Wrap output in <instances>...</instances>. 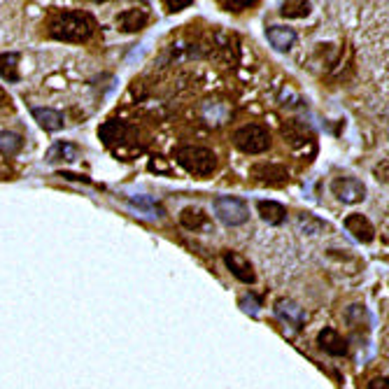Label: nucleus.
I'll return each instance as SVG.
<instances>
[{"mask_svg":"<svg viewBox=\"0 0 389 389\" xmlns=\"http://www.w3.org/2000/svg\"><path fill=\"white\" fill-rule=\"evenodd\" d=\"M93 28H96V21L79 10L57 12L50 21V35L63 42H86L93 35Z\"/></svg>","mask_w":389,"mask_h":389,"instance_id":"obj_1","label":"nucleus"},{"mask_svg":"<svg viewBox=\"0 0 389 389\" xmlns=\"http://www.w3.org/2000/svg\"><path fill=\"white\" fill-rule=\"evenodd\" d=\"M175 156L182 168L196 178H208L217 170V154L208 147H182Z\"/></svg>","mask_w":389,"mask_h":389,"instance_id":"obj_2","label":"nucleus"},{"mask_svg":"<svg viewBox=\"0 0 389 389\" xmlns=\"http://www.w3.org/2000/svg\"><path fill=\"white\" fill-rule=\"evenodd\" d=\"M271 133L261 124H245L233 133V145L243 154H264L271 149Z\"/></svg>","mask_w":389,"mask_h":389,"instance_id":"obj_3","label":"nucleus"},{"mask_svg":"<svg viewBox=\"0 0 389 389\" xmlns=\"http://www.w3.org/2000/svg\"><path fill=\"white\" fill-rule=\"evenodd\" d=\"M214 214L219 221H224L226 226H240L250 219V205L243 198L236 196H219L212 203Z\"/></svg>","mask_w":389,"mask_h":389,"instance_id":"obj_4","label":"nucleus"},{"mask_svg":"<svg viewBox=\"0 0 389 389\" xmlns=\"http://www.w3.org/2000/svg\"><path fill=\"white\" fill-rule=\"evenodd\" d=\"M331 192L338 201H343L347 205H354V203H361L366 198V187H364L361 180L356 178H336L331 182Z\"/></svg>","mask_w":389,"mask_h":389,"instance_id":"obj_5","label":"nucleus"},{"mask_svg":"<svg viewBox=\"0 0 389 389\" xmlns=\"http://www.w3.org/2000/svg\"><path fill=\"white\" fill-rule=\"evenodd\" d=\"M250 175L261 185H282L289 180V170L280 163H257L252 166Z\"/></svg>","mask_w":389,"mask_h":389,"instance_id":"obj_6","label":"nucleus"},{"mask_svg":"<svg viewBox=\"0 0 389 389\" xmlns=\"http://www.w3.org/2000/svg\"><path fill=\"white\" fill-rule=\"evenodd\" d=\"M345 228H347V233H350L354 240H359V243H373L376 240V228H373L371 221L364 217V214H347L345 217Z\"/></svg>","mask_w":389,"mask_h":389,"instance_id":"obj_7","label":"nucleus"},{"mask_svg":"<svg viewBox=\"0 0 389 389\" xmlns=\"http://www.w3.org/2000/svg\"><path fill=\"white\" fill-rule=\"evenodd\" d=\"M224 264L228 266V271H231L240 282H245V284L257 282V273H254L252 264L245 257H240L238 252H224Z\"/></svg>","mask_w":389,"mask_h":389,"instance_id":"obj_8","label":"nucleus"},{"mask_svg":"<svg viewBox=\"0 0 389 389\" xmlns=\"http://www.w3.org/2000/svg\"><path fill=\"white\" fill-rule=\"evenodd\" d=\"M317 340H320V347L327 354L331 356H343L347 354V338H343L336 329H324L320 331V336H317Z\"/></svg>","mask_w":389,"mask_h":389,"instance_id":"obj_9","label":"nucleus"},{"mask_svg":"<svg viewBox=\"0 0 389 389\" xmlns=\"http://www.w3.org/2000/svg\"><path fill=\"white\" fill-rule=\"evenodd\" d=\"M275 313L280 315L284 322L294 324L296 329L303 327L306 320H308L306 308H301L298 303H294V301H289V298H280V301H277V303H275Z\"/></svg>","mask_w":389,"mask_h":389,"instance_id":"obj_10","label":"nucleus"},{"mask_svg":"<svg viewBox=\"0 0 389 389\" xmlns=\"http://www.w3.org/2000/svg\"><path fill=\"white\" fill-rule=\"evenodd\" d=\"M266 37L277 52H289L296 42V30L289 26H271L266 28Z\"/></svg>","mask_w":389,"mask_h":389,"instance_id":"obj_11","label":"nucleus"},{"mask_svg":"<svg viewBox=\"0 0 389 389\" xmlns=\"http://www.w3.org/2000/svg\"><path fill=\"white\" fill-rule=\"evenodd\" d=\"M30 115H33L35 122L42 126L45 131H61L63 124H66V119L59 112V110H52V108H30Z\"/></svg>","mask_w":389,"mask_h":389,"instance_id":"obj_12","label":"nucleus"},{"mask_svg":"<svg viewBox=\"0 0 389 389\" xmlns=\"http://www.w3.org/2000/svg\"><path fill=\"white\" fill-rule=\"evenodd\" d=\"M147 21H149L147 12L140 10V7H131V10H126V12H122V14L117 17L119 28L126 30V33H136V30L145 28Z\"/></svg>","mask_w":389,"mask_h":389,"instance_id":"obj_13","label":"nucleus"},{"mask_svg":"<svg viewBox=\"0 0 389 389\" xmlns=\"http://www.w3.org/2000/svg\"><path fill=\"white\" fill-rule=\"evenodd\" d=\"M257 210L261 214V219L268 221V224H273V226L282 224V221L287 219V208L277 201H259Z\"/></svg>","mask_w":389,"mask_h":389,"instance_id":"obj_14","label":"nucleus"},{"mask_svg":"<svg viewBox=\"0 0 389 389\" xmlns=\"http://www.w3.org/2000/svg\"><path fill=\"white\" fill-rule=\"evenodd\" d=\"M180 221L182 226L189 228V231H198V228H203L208 224V214H205L201 208H194V205H189L180 212Z\"/></svg>","mask_w":389,"mask_h":389,"instance_id":"obj_15","label":"nucleus"},{"mask_svg":"<svg viewBox=\"0 0 389 389\" xmlns=\"http://www.w3.org/2000/svg\"><path fill=\"white\" fill-rule=\"evenodd\" d=\"M19 61H21V57L17 52L0 54V77L10 79V82H17L19 79Z\"/></svg>","mask_w":389,"mask_h":389,"instance_id":"obj_16","label":"nucleus"},{"mask_svg":"<svg viewBox=\"0 0 389 389\" xmlns=\"http://www.w3.org/2000/svg\"><path fill=\"white\" fill-rule=\"evenodd\" d=\"M79 149L70 142H57L50 152H47V161L50 163H59V161H77Z\"/></svg>","mask_w":389,"mask_h":389,"instance_id":"obj_17","label":"nucleus"},{"mask_svg":"<svg viewBox=\"0 0 389 389\" xmlns=\"http://www.w3.org/2000/svg\"><path fill=\"white\" fill-rule=\"evenodd\" d=\"M21 147H23L21 136H17V133H12V131H0V154L14 156L21 152Z\"/></svg>","mask_w":389,"mask_h":389,"instance_id":"obj_18","label":"nucleus"},{"mask_svg":"<svg viewBox=\"0 0 389 389\" xmlns=\"http://www.w3.org/2000/svg\"><path fill=\"white\" fill-rule=\"evenodd\" d=\"M310 10H313V5L306 3V0H289V3L282 5L280 14L287 19H301V17H308Z\"/></svg>","mask_w":389,"mask_h":389,"instance_id":"obj_19","label":"nucleus"},{"mask_svg":"<svg viewBox=\"0 0 389 389\" xmlns=\"http://www.w3.org/2000/svg\"><path fill=\"white\" fill-rule=\"evenodd\" d=\"M298 228L308 236H317V233H322L324 228H327V224H324L322 219H317L315 214H310V212H301L298 214Z\"/></svg>","mask_w":389,"mask_h":389,"instance_id":"obj_20","label":"nucleus"},{"mask_svg":"<svg viewBox=\"0 0 389 389\" xmlns=\"http://www.w3.org/2000/svg\"><path fill=\"white\" fill-rule=\"evenodd\" d=\"M240 308H243L245 313L257 315V298H254V296H245V298H240Z\"/></svg>","mask_w":389,"mask_h":389,"instance_id":"obj_21","label":"nucleus"},{"mask_svg":"<svg viewBox=\"0 0 389 389\" xmlns=\"http://www.w3.org/2000/svg\"><path fill=\"white\" fill-rule=\"evenodd\" d=\"M368 389H389L387 387V378H376L368 383Z\"/></svg>","mask_w":389,"mask_h":389,"instance_id":"obj_22","label":"nucleus"},{"mask_svg":"<svg viewBox=\"0 0 389 389\" xmlns=\"http://www.w3.org/2000/svg\"><path fill=\"white\" fill-rule=\"evenodd\" d=\"M192 0H182V3H166V7H170V12H180L182 7H189Z\"/></svg>","mask_w":389,"mask_h":389,"instance_id":"obj_23","label":"nucleus"},{"mask_svg":"<svg viewBox=\"0 0 389 389\" xmlns=\"http://www.w3.org/2000/svg\"><path fill=\"white\" fill-rule=\"evenodd\" d=\"M250 5L254 3H248V0H245V3H224V7H233V12H238L240 7H250Z\"/></svg>","mask_w":389,"mask_h":389,"instance_id":"obj_24","label":"nucleus"},{"mask_svg":"<svg viewBox=\"0 0 389 389\" xmlns=\"http://www.w3.org/2000/svg\"><path fill=\"white\" fill-rule=\"evenodd\" d=\"M66 180H82V182H89V178H84V175H73V173H61Z\"/></svg>","mask_w":389,"mask_h":389,"instance_id":"obj_25","label":"nucleus"},{"mask_svg":"<svg viewBox=\"0 0 389 389\" xmlns=\"http://www.w3.org/2000/svg\"><path fill=\"white\" fill-rule=\"evenodd\" d=\"M7 103H10V96H7L5 89H3V86H0V108H5Z\"/></svg>","mask_w":389,"mask_h":389,"instance_id":"obj_26","label":"nucleus"}]
</instances>
